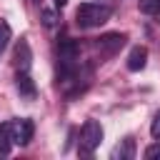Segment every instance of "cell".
<instances>
[{
	"mask_svg": "<svg viewBox=\"0 0 160 160\" xmlns=\"http://www.w3.org/2000/svg\"><path fill=\"white\" fill-rule=\"evenodd\" d=\"M10 148H12V140H10V132H8V125L2 122L0 125V155H10Z\"/></svg>",
	"mask_w": 160,
	"mask_h": 160,
	"instance_id": "11",
	"label": "cell"
},
{
	"mask_svg": "<svg viewBox=\"0 0 160 160\" xmlns=\"http://www.w3.org/2000/svg\"><path fill=\"white\" fill-rule=\"evenodd\" d=\"M112 15V8L110 5H100V2H82L78 10H75V22L78 28L82 30H92V28H100L110 20Z\"/></svg>",
	"mask_w": 160,
	"mask_h": 160,
	"instance_id": "1",
	"label": "cell"
},
{
	"mask_svg": "<svg viewBox=\"0 0 160 160\" xmlns=\"http://www.w3.org/2000/svg\"><path fill=\"white\" fill-rule=\"evenodd\" d=\"M132 155H135V142H132V138H125L120 145H115V150H112V160H132Z\"/></svg>",
	"mask_w": 160,
	"mask_h": 160,
	"instance_id": "9",
	"label": "cell"
},
{
	"mask_svg": "<svg viewBox=\"0 0 160 160\" xmlns=\"http://www.w3.org/2000/svg\"><path fill=\"white\" fill-rule=\"evenodd\" d=\"M40 20H42L45 28H52V25L58 22V10H48V8H42V10H40Z\"/></svg>",
	"mask_w": 160,
	"mask_h": 160,
	"instance_id": "13",
	"label": "cell"
},
{
	"mask_svg": "<svg viewBox=\"0 0 160 160\" xmlns=\"http://www.w3.org/2000/svg\"><path fill=\"white\" fill-rule=\"evenodd\" d=\"M15 88L25 100H35V95H38V88H35V80L30 78V70H18Z\"/></svg>",
	"mask_w": 160,
	"mask_h": 160,
	"instance_id": "5",
	"label": "cell"
},
{
	"mask_svg": "<svg viewBox=\"0 0 160 160\" xmlns=\"http://www.w3.org/2000/svg\"><path fill=\"white\" fill-rule=\"evenodd\" d=\"M145 65H148V48L135 45V48L130 50V55H128V70H130V72H138V70H142Z\"/></svg>",
	"mask_w": 160,
	"mask_h": 160,
	"instance_id": "8",
	"label": "cell"
},
{
	"mask_svg": "<svg viewBox=\"0 0 160 160\" xmlns=\"http://www.w3.org/2000/svg\"><path fill=\"white\" fill-rule=\"evenodd\" d=\"M8 125V132H10V140H12V145H28L30 140H32V132H35V125H32V120H28V118H15V120H8L5 122Z\"/></svg>",
	"mask_w": 160,
	"mask_h": 160,
	"instance_id": "3",
	"label": "cell"
},
{
	"mask_svg": "<svg viewBox=\"0 0 160 160\" xmlns=\"http://www.w3.org/2000/svg\"><path fill=\"white\" fill-rule=\"evenodd\" d=\"M150 135H152L155 140H160V110L152 115V122H150Z\"/></svg>",
	"mask_w": 160,
	"mask_h": 160,
	"instance_id": "15",
	"label": "cell"
},
{
	"mask_svg": "<svg viewBox=\"0 0 160 160\" xmlns=\"http://www.w3.org/2000/svg\"><path fill=\"white\" fill-rule=\"evenodd\" d=\"M102 140V125L98 120H85L82 130H80V152L82 155H92L95 148Z\"/></svg>",
	"mask_w": 160,
	"mask_h": 160,
	"instance_id": "2",
	"label": "cell"
},
{
	"mask_svg": "<svg viewBox=\"0 0 160 160\" xmlns=\"http://www.w3.org/2000/svg\"><path fill=\"white\" fill-rule=\"evenodd\" d=\"M145 158H148V160H160V140L145 148Z\"/></svg>",
	"mask_w": 160,
	"mask_h": 160,
	"instance_id": "14",
	"label": "cell"
},
{
	"mask_svg": "<svg viewBox=\"0 0 160 160\" xmlns=\"http://www.w3.org/2000/svg\"><path fill=\"white\" fill-rule=\"evenodd\" d=\"M58 58H60V62H78V58H80V45H78L75 40H70V38L60 40V45H58Z\"/></svg>",
	"mask_w": 160,
	"mask_h": 160,
	"instance_id": "6",
	"label": "cell"
},
{
	"mask_svg": "<svg viewBox=\"0 0 160 160\" xmlns=\"http://www.w3.org/2000/svg\"><path fill=\"white\" fill-rule=\"evenodd\" d=\"M125 40H128L125 32H105V35H100V38L95 40V48L100 50V55L112 58L115 52H120V48L125 45Z\"/></svg>",
	"mask_w": 160,
	"mask_h": 160,
	"instance_id": "4",
	"label": "cell"
},
{
	"mask_svg": "<svg viewBox=\"0 0 160 160\" xmlns=\"http://www.w3.org/2000/svg\"><path fill=\"white\" fill-rule=\"evenodd\" d=\"M65 2H68V0H55V8H62Z\"/></svg>",
	"mask_w": 160,
	"mask_h": 160,
	"instance_id": "16",
	"label": "cell"
},
{
	"mask_svg": "<svg viewBox=\"0 0 160 160\" xmlns=\"http://www.w3.org/2000/svg\"><path fill=\"white\" fill-rule=\"evenodd\" d=\"M10 38H12V30H10V25H8L5 20H0V55L5 52V48H8Z\"/></svg>",
	"mask_w": 160,
	"mask_h": 160,
	"instance_id": "12",
	"label": "cell"
},
{
	"mask_svg": "<svg viewBox=\"0 0 160 160\" xmlns=\"http://www.w3.org/2000/svg\"><path fill=\"white\" fill-rule=\"evenodd\" d=\"M138 8H140V12L152 15L160 22V0H138Z\"/></svg>",
	"mask_w": 160,
	"mask_h": 160,
	"instance_id": "10",
	"label": "cell"
},
{
	"mask_svg": "<svg viewBox=\"0 0 160 160\" xmlns=\"http://www.w3.org/2000/svg\"><path fill=\"white\" fill-rule=\"evenodd\" d=\"M12 60H15V68H18V70H30V65H32V50H30V45H28L25 38H20Z\"/></svg>",
	"mask_w": 160,
	"mask_h": 160,
	"instance_id": "7",
	"label": "cell"
}]
</instances>
